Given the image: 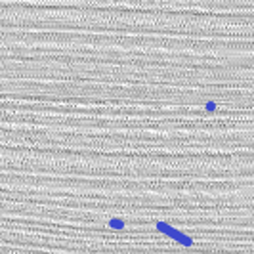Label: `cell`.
I'll return each mask as SVG.
<instances>
[{
    "label": "cell",
    "instance_id": "6da1fadb",
    "mask_svg": "<svg viewBox=\"0 0 254 254\" xmlns=\"http://www.w3.org/2000/svg\"><path fill=\"white\" fill-rule=\"evenodd\" d=\"M109 226H111V227H124V222H120V220H111Z\"/></svg>",
    "mask_w": 254,
    "mask_h": 254
}]
</instances>
